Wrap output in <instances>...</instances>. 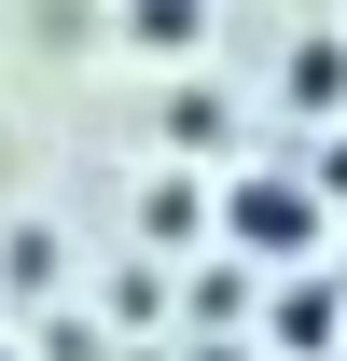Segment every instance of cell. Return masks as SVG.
I'll return each instance as SVG.
<instances>
[{
  "mask_svg": "<svg viewBox=\"0 0 347 361\" xmlns=\"http://www.w3.org/2000/svg\"><path fill=\"white\" fill-rule=\"evenodd\" d=\"M278 84H292V111H334V97H347V42H292Z\"/></svg>",
  "mask_w": 347,
  "mask_h": 361,
  "instance_id": "4",
  "label": "cell"
},
{
  "mask_svg": "<svg viewBox=\"0 0 347 361\" xmlns=\"http://www.w3.org/2000/svg\"><path fill=\"white\" fill-rule=\"evenodd\" d=\"M222 236H236L250 264H305V250H319V180H292V167L236 180V195H222Z\"/></svg>",
  "mask_w": 347,
  "mask_h": 361,
  "instance_id": "1",
  "label": "cell"
},
{
  "mask_svg": "<svg viewBox=\"0 0 347 361\" xmlns=\"http://www.w3.org/2000/svg\"><path fill=\"white\" fill-rule=\"evenodd\" d=\"M334 334H347V306L319 292V278H292V292H278V348H305V361H319Z\"/></svg>",
  "mask_w": 347,
  "mask_h": 361,
  "instance_id": "3",
  "label": "cell"
},
{
  "mask_svg": "<svg viewBox=\"0 0 347 361\" xmlns=\"http://www.w3.org/2000/svg\"><path fill=\"white\" fill-rule=\"evenodd\" d=\"M126 42L139 56H195L209 42V0H126Z\"/></svg>",
  "mask_w": 347,
  "mask_h": 361,
  "instance_id": "2",
  "label": "cell"
},
{
  "mask_svg": "<svg viewBox=\"0 0 347 361\" xmlns=\"http://www.w3.org/2000/svg\"><path fill=\"white\" fill-rule=\"evenodd\" d=\"M0 361H14V348H0Z\"/></svg>",
  "mask_w": 347,
  "mask_h": 361,
  "instance_id": "5",
  "label": "cell"
}]
</instances>
